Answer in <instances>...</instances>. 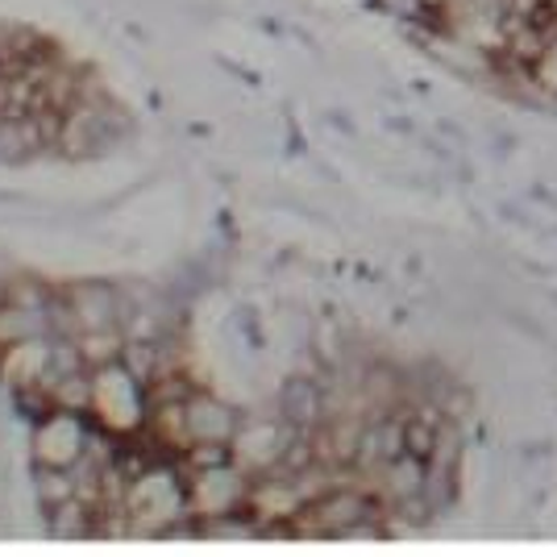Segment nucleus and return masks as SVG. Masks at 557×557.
I'll list each match as a JSON object with an SVG mask.
<instances>
[{"label":"nucleus","mask_w":557,"mask_h":557,"mask_svg":"<svg viewBox=\"0 0 557 557\" xmlns=\"http://www.w3.org/2000/svg\"><path fill=\"white\" fill-rule=\"evenodd\" d=\"M321 404H325V395H321V387L312 379H292L278 392V412L292 424H312V420L321 417Z\"/></svg>","instance_id":"1"}]
</instances>
